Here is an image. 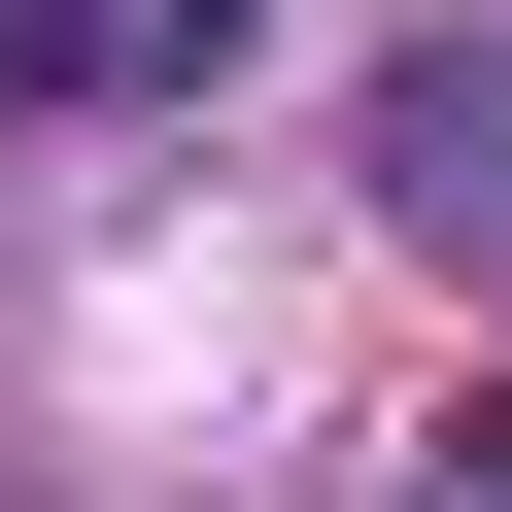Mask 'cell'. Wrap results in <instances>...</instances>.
<instances>
[{
	"label": "cell",
	"instance_id": "obj_3",
	"mask_svg": "<svg viewBox=\"0 0 512 512\" xmlns=\"http://www.w3.org/2000/svg\"><path fill=\"white\" fill-rule=\"evenodd\" d=\"M444 512H512V410H478V444H444Z\"/></svg>",
	"mask_w": 512,
	"mask_h": 512
},
{
	"label": "cell",
	"instance_id": "obj_1",
	"mask_svg": "<svg viewBox=\"0 0 512 512\" xmlns=\"http://www.w3.org/2000/svg\"><path fill=\"white\" fill-rule=\"evenodd\" d=\"M376 171H410V205H512V69H410V103H376Z\"/></svg>",
	"mask_w": 512,
	"mask_h": 512
},
{
	"label": "cell",
	"instance_id": "obj_2",
	"mask_svg": "<svg viewBox=\"0 0 512 512\" xmlns=\"http://www.w3.org/2000/svg\"><path fill=\"white\" fill-rule=\"evenodd\" d=\"M137 35H103V0H0V103H103Z\"/></svg>",
	"mask_w": 512,
	"mask_h": 512
},
{
	"label": "cell",
	"instance_id": "obj_4",
	"mask_svg": "<svg viewBox=\"0 0 512 512\" xmlns=\"http://www.w3.org/2000/svg\"><path fill=\"white\" fill-rule=\"evenodd\" d=\"M171 35H239V0H171Z\"/></svg>",
	"mask_w": 512,
	"mask_h": 512
}]
</instances>
